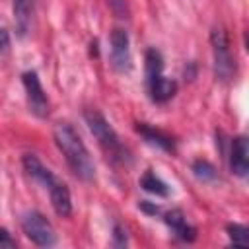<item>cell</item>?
Segmentation results:
<instances>
[{
  "label": "cell",
  "instance_id": "cell-18",
  "mask_svg": "<svg viewBox=\"0 0 249 249\" xmlns=\"http://www.w3.org/2000/svg\"><path fill=\"white\" fill-rule=\"evenodd\" d=\"M126 231H124V228L123 226H119V224H115V228H113V245L115 247H126Z\"/></svg>",
  "mask_w": 249,
  "mask_h": 249
},
{
  "label": "cell",
  "instance_id": "cell-10",
  "mask_svg": "<svg viewBox=\"0 0 249 249\" xmlns=\"http://www.w3.org/2000/svg\"><path fill=\"white\" fill-rule=\"evenodd\" d=\"M21 163H23V169L27 171V175H29L31 179H35L37 183H41L45 189H49V187L56 181V177L53 175V171H51L49 167H45L43 161H41L37 156L25 154L23 160H21Z\"/></svg>",
  "mask_w": 249,
  "mask_h": 249
},
{
  "label": "cell",
  "instance_id": "cell-15",
  "mask_svg": "<svg viewBox=\"0 0 249 249\" xmlns=\"http://www.w3.org/2000/svg\"><path fill=\"white\" fill-rule=\"evenodd\" d=\"M144 70H146V82L160 76L163 72V56L158 49H148L144 54Z\"/></svg>",
  "mask_w": 249,
  "mask_h": 249
},
{
  "label": "cell",
  "instance_id": "cell-1",
  "mask_svg": "<svg viewBox=\"0 0 249 249\" xmlns=\"http://www.w3.org/2000/svg\"><path fill=\"white\" fill-rule=\"evenodd\" d=\"M53 138H54L56 148L64 156L70 171L82 181H93L95 179V163H93L84 140L80 138V134L68 123H58L53 130Z\"/></svg>",
  "mask_w": 249,
  "mask_h": 249
},
{
  "label": "cell",
  "instance_id": "cell-16",
  "mask_svg": "<svg viewBox=\"0 0 249 249\" xmlns=\"http://www.w3.org/2000/svg\"><path fill=\"white\" fill-rule=\"evenodd\" d=\"M191 169H193L195 177H196L198 181H202V183H212V181H216V177H218L216 167H214L208 160H195Z\"/></svg>",
  "mask_w": 249,
  "mask_h": 249
},
{
  "label": "cell",
  "instance_id": "cell-8",
  "mask_svg": "<svg viewBox=\"0 0 249 249\" xmlns=\"http://www.w3.org/2000/svg\"><path fill=\"white\" fill-rule=\"evenodd\" d=\"M150 99L154 103H167L175 93H177V82L173 78H165L163 74L152 78L146 82Z\"/></svg>",
  "mask_w": 249,
  "mask_h": 249
},
{
  "label": "cell",
  "instance_id": "cell-9",
  "mask_svg": "<svg viewBox=\"0 0 249 249\" xmlns=\"http://www.w3.org/2000/svg\"><path fill=\"white\" fill-rule=\"evenodd\" d=\"M163 220H165V224L169 226V230H171L181 241L191 243V241L196 239V228H193V226L187 222L183 210L173 208V210L165 212V218H163Z\"/></svg>",
  "mask_w": 249,
  "mask_h": 249
},
{
  "label": "cell",
  "instance_id": "cell-7",
  "mask_svg": "<svg viewBox=\"0 0 249 249\" xmlns=\"http://www.w3.org/2000/svg\"><path fill=\"white\" fill-rule=\"evenodd\" d=\"M230 167L237 177H247L249 173V142L245 136H235L230 152Z\"/></svg>",
  "mask_w": 249,
  "mask_h": 249
},
{
  "label": "cell",
  "instance_id": "cell-13",
  "mask_svg": "<svg viewBox=\"0 0 249 249\" xmlns=\"http://www.w3.org/2000/svg\"><path fill=\"white\" fill-rule=\"evenodd\" d=\"M12 8H14V21H16L18 33L25 35L29 25H31V16H33L35 2L33 0H12Z\"/></svg>",
  "mask_w": 249,
  "mask_h": 249
},
{
  "label": "cell",
  "instance_id": "cell-5",
  "mask_svg": "<svg viewBox=\"0 0 249 249\" xmlns=\"http://www.w3.org/2000/svg\"><path fill=\"white\" fill-rule=\"evenodd\" d=\"M21 80H23V88H25V93H27L29 111L39 119L49 117L51 103H49V97H47V93H45V89L41 86V80H39L37 72H33V70L23 72Z\"/></svg>",
  "mask_w": 249,
  "mask_h": 249
},
{
  "label": "cell",
  "instance_id": "cell-12",
  "mask_svg": "<svg viewBox=\"0 0 249 249\" xmlns=\"http://www.w3.org/2000/svg\"><path fill=\"white\" fill-rule=\"evenodd\" d=\"M136 130H138V134H142V138L148 144L158 146L163 152H175V140L169 134H165L163 130H158V128L148 126V124H138Z\"/></svg>",
  "mask_w": 249,
  "mask_h": 249
},
{
  "label": "cell",
  "instance_id": "cell-3",
  "mask_svg": "<svg viewBox=\"0 0 249 249\" xmlns=\"http://www.w3.org/2000/svg\"><path fill=\"white\" fill-rule=\"evenodd\" d=\"M210 45H212V56H214V74L218 80L228 82L235 74V60L230 49L228 33L222 27H214L210 33Z\"/></svg>",
  "mask_w": 249,
  "mask_h": 249
},
{
  "label": "cell",
  "instance_id": "cell-14",
  "mask_svg": "<svg viewBox=\"0 0 249 249\" xmlns=\"http://www.w3.org/2000/svg\"><path fill=\"white\" fill-rule=\"evenodd\" d=\"M140 187L146 191V193H152L156 196H169V187L165 181H161L154 171H146L142 177H140Z\"/></svg>",
  "mask_w": 249,
  "mask_h": 249
},
{
  "label": "cell",
  "instance_id": "cell-17",
  "mask_svg": "<svg viewBox=\"0 0 249 249\" xmlns=\"http://www.w3.org/2000/svg\"><path fill=\"white\" fill-rule=\"evenodd\" d=\"M228 231V237L233 245H241V247H247L249 245V230L241 224H230L226 228Z\"/></svg>",
  "mask_w": 249,
  "mask_h": 249
},
{
  "label": "cell",
  "instance_id": "cell-22",
  "mask_svg": "<svg viewBox=\"0 0 249 249\" xmlns=\"http://www.w3.org/2000/svg\"><path fill=\"white\" fill-rule=\"evenodd\" d=\"M8 45H10V35H8V31H6V29H2V27H0V51H6V49H8Z\"/></svg>",
  "mask_w": 249,
  "mask_h": 249
},
{
  "label": "cell",
  "instance_id": "cell-19",
  "mask_svg": "<svg viewBox=\"0 0 249 249\" xmlns=\"http://www.w3.org/2000/svg\"><path fill=\"white\" fill-rule=\"evenodd\" d=\"M107 4L115 12L117 18H128V8H126V2L124 0H107Z\"/></svg>",
  "mask_w": 249,
  "mask_h": 249
},
{
  "label": "cell",
  "instance_id": "cell-20",
  "mask_svg": "<svg viewBox=\"0 0 249 249\" xmlns=\"http://www.w3.org/2000/svg\"><path fill=\"white\" fill-rule=\"evenodd\" d=\"M0 247H8V249L16 247V239H14V237L10 235V231L4 230V228H0Z\"/></svg>",
  "mask_w": 249,
  "mask_h": 249
},
{
  "label": "cell",
  "instance_id": "cell-11",
  "mask_svg": "<svg viewBox=\"0 0 249 249\" xmlns=\"http://www.w3.org/2000/svg\"><path fill=\"white\" fill-rule=\"evenodd\" d=\"M49 195H51V204L54 208V212L60 218H68L72 214V196H70V189L60 183L58 179L49 187Z\"/></svg>",
  "mask_w": 249,
  "mask_h": 249
},
{
  "label": "cell",
  "instance_id": "cell-6",
  "mask_svg": "<svg viewBox=\"0 0 249 249\" xmlns=\"http://www.w3.org/2000/svg\"><path fill=\"white\" fill-rule=\"evenodd\" d=\"M111 45V64L117 72H128L132 66L130 58V39L123 27H115L109 35Z\"/></svg>",
  "mask_w": 249,
  "mask_h": 249
},
{
  "label": "cell",
  "instance_id": "cell-4",
  "mask_svg": "<svg viewBox=\"0 0 249 249\" xmlns=\"http://www.w3.org/2000/svg\"><path fill=\"white\" fill-rule=\"evenodd\" d=\"M21 228H23V233L39 247H51L56 243V233H54L53 224L37 210L23 214Z\"/></svg>",
  "mask_w": 249,
  "mask_h": 249
},
{
  "label": "cell",
  "instance_id": "cell-2",
  "mask_svg": "<svg viewBox=\"0 0 249 249\" xmlns=\"http://www.w3.org/2000/svg\"><path fill=\"white\" fill-rule=\"evenodd\" d=\"M84 119H86V124H88L89 132L93 134L97 144L103 148L107 158H111L115 163L124 161L126 150L121 144V138L115 132V128L111 126V123L105 119V115L101 111H97V109H86L84 111Z\"/></svg>",
  "mask_w": 249,
  "mask_h": 249
},
{
  "label": "cell",
  "instance_id": "cell-21",
  "mask_svg": "<svg viewBox=\"0 0 249 249\" xmlns=\"http://www.w3.org/2000/svg\"><path fill=\"white\" fill-rule=\"evenodd\" d=\"M140 210H144V212H148V214H158L160 212V208L154 204V202H150V200H140Z\"/></svg>",
  "mask_w": 249,
  "mask_h": 249
}]
</instances>
